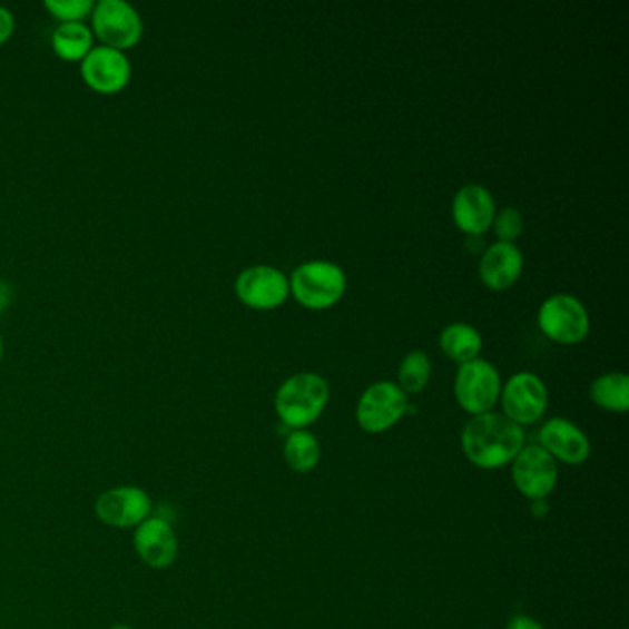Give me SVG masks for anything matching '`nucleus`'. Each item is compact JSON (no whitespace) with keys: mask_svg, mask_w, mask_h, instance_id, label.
Listing matches in <instances>:
<instances>
[{"mask_svg":"<svg viewBox=\"0 0 629 629\" xmlns=\"http://www.w3.org/2000/svg\"><path fill=\"white\" fill-rule=\"evenodd\" d=\"M539 327L560 344H580L589 334V314L580 299L569 294H556L539 308Z\"/></svg>","mask_w":629,"mask_h":629,"instance_id":"0eeeda50","label":"nucleus"},{"mask_svg":"<svg viewBox=\"0 0 629 629\" xmlns=\"http://www.w3.org/2000/svg\"><path fill=\"white\" fill-rule=\"evenodd\" d=\"M43 6L61 22H83L95 8L91 0H45Z\"/></svg>","mask_w":629,"mask_h":629,"instance_id":"4be33fe9","label":"nucleus"},{"mask_svg":"<svg viewBox=\"0 0 629 629\" xmlns=\"http://www.w3.org/2000/svg\"><path fill=\"white\" fill-rule=\"evenodd\" d=\"M91 17L92 30L102 43L122 52L139 43L145 32L139 11L126 0H98Z\"/></svg>","mask_w":629,"mask_h":629,"instance_id":"39448f33","label":"nucleus"},{"mask_svg":"<svg viewBox=\"0 0 629 629\" xmlns=\"http://www.w3.org/2000/svg\"><path fill=\"white\" fill-rule=\"evenodd\" d=\"M462 451L480 469H501L524 446V431L504 414L473 415L462 431Z\"/></svg>","mask_w":629,"mask_h":629,"instance_id":"f257e3e1","label":"nucleus"},{"mask_svg":"<svg viewBox=\"0 0 629 629\" xmlns=\"http://www.w3.org/2000/svg\"><path fill=\"white\" fill-rule=\"evenodd\" d=\"M291 291L303 307L322 311L333 307L344 296V269L338 264L328 261H308L294 269L292 274Z\"/></svg>","mask_w":629,"mask_h":629,"instance_id":"7ed1b4c3","label":"nucleus"},{"mask_svg":"<svg viewBox=\"0 0 629 629\" xmlns=\"http://www.w3.org/2000/svg\"><path fill=\"white\" fill-rule=\"evenodd\" d=\"M502 382L497 367L482 358L465 362L458 370L454 395L468 414L493 412L501 399Z\"/></svg>","mask_w":629,"mask_h":629,"instance_id":"20e7f679","label":"nucleus"},{"mask_svg":"<svg viewBox=\"0 0 629 629\" xmlns=\"http://www.w3.org/2000/svg\"><path fill=\"white\" fill-rule=\"evenodd\" d=\"M134 547L150 569H168L178 558V535L161 517H148L135 528Z\"/></svg>","mask_w":629,"mask_h":629,"instance_id":"ddd939ff","label":"nucleus"},{"mask_svg":"<svg viewBox=\"0 0 629 629\" xmlns=\"http://www.w3.org/2000/svg\"><path fill=\"white\" fill-rule=\"evenodd\" d=\"M328 403V384L317 373H297L275 393V412L288 429L303 431L313 425Z\"/></svg>","mask_w":629,"mask_h":629,"instance_id":"f03ea898","label":"nucleus"},{"mask_svg":"<svg viewBox=\"0 0 629 629\" xmlns=\"http://www.w3.org/2000/svg\"><path fill=\"white\" fill-rule=\"evenodd\" d=\"M322 458V445L307 429L294 431L285 441L286 465L296 473H311Z\"/></svg>","mask_w":629,"mask_h":629,"instance_id":"6ab92c4d","label":"nucleus"},{"mask_svg":"<svg viewBox=\"0 0 629 629\" xmlns=\"http://www.w3.org/2000/svg\"><path fill=\"white\" fill-rule=\"evenodd\" d=\"M109 629H134V628H129V626L126 625H117V626H111V628Z\"/></svg>","mask_w":629,"mask_h":629,"instance_id":"cd10ccee","label":"nucleus"},{"mask_svg":"<svg viewBox=\"0 0 629 629\" xmlns=\"http://www.w3.org/2000/svg\"><path fill=\"white\" fill-rule=\"evenodd\" d=\"M558 462L543 446H522L511 462L513 484L522 497L530 501H543L558 484Z\"/></svg>","mask_w":629,"mask_h":629,"instance_id":"6e6552de","label":"nucleus"},{"mask_svg":"<svg viewBox=\"0 0 629 629\" xmlns=\"http://www.w3.org/2000/svg\"><path fill=\"white\" fill-rule=\"evenodd\" d=\"M440 345L451 361L462 366L465 362L479 358L480 351H482V336L468 323H452L443 328Z\"/></svg>","mask_w":629,"mask_h":629,"instance_id":"f3484780","label":"nucleus"},{"mask_svg":"<svg viewBox=\"0 0 629 629\" xmlns=\"http://www.w3.org/2000/svg\"><path fill=\"white\" fill-rule=\"evenodd\" d=\"M502 409L515 425H533L543 417L549 404L544 382L533 373L521 372L505 382L501 390Z\"/></svg>","mask_w":629,"mask_h":629,"instance_id":"1a4fd4ad","label":"nucleus"},{"mask_svg":"<svg viewBox=\"0 0 629 629\" xmlns=\"http://www.w3.org/2000/svg\"><path fill=\"white\" fill-rule=\"evenodd\" d=\"M2 353H4V342H2V336H0V361H2Z\"/></svg>","mask_w":629,"mask_h":629,"instance_id":"bb28decb","label":"nucleus"},{"mask_svg":"<svg viewBox=\"0 0 629 629\" xmlns=\"http://www.w3.org/2000/svg\"><path fill=\"white\" fill-rule=\"evenodd\" d=\"M592 403L609 412L625 414L629 409V379L625 373H608L591 384Z\"/></svg>","mask_w":629,"mask_h":629,"instance_id":"aec40b11","label":"nucleus"},{"mask_svg":"<svg viewBox=\"0 0 629 629\" xmlns=\"http://www.w3.org/2000/svg\"><path fill=\"white\" fill-rule=\"evenodd\" d=\"M11 302V286L6 281H0V313L4 311Z\"/></svg>","mask_w":629,"mask_h":629,"instance_id":"a878e982","label":"nucleus"},{"mask_svg":"<svg viewBox=\"0 0 629 629\" xmlns=\"http://www.w3.org/2000/svg\"><path fill=\"white\" fill-rule=\"evenodd\" d=\"M16 30V17L6 6H0V45L6 43Z\"/></svg>","mask_w":629,"mask_h":629,"instance_id":"b1692460","label":"nucleus"},{"mask_svg":"<svg viewBox=\"0 0 629 629\" xmlns=\"http://www.w3.org/2000/svg\"><path fill=\"white\" fill-rule=\"evenodd\" d=\"M539 446H543L556 462L569 465H580L591 456V443L586 432L563 417H554L541 426Z\"/></svg>","mask_w":629,"mask_h":629,"instance_id":"4468645a","label":"nucleus"},{"mask_svg":"<svg viewBox=\"0 0 629 629\" xmlns=\"http://www.w3.org/2000/svg\"><path fill=\"white\" fill-rule=\"evenodd\" d=\"M456 226L469 235H482L495 220V199L482 185H465L452 202Z\"/></svg>","mask_w":629,"mask_h":629,"instance_id":"2eb2a0df","label":"nucleus"},{"mask_svg":"<svg viewBox=\"0 0 629 629\" xmlns=\"http://www.w3.org/2000/svg\"><path fill=\"white\" fill-rule=\"evenodd\" d=\"M92 47V30L86 22H61L52 32V49L61 60L81 61Z\"/></svg>","mask_w":629,"mask_h":629,"instance_id":"a211bd4d","label":"nucleus"},{"mask_svg":"<svg viewBox=\"0 0 629 629\" xmlns=\"http://www.w3.org/2000/svg\"><path fill=\"white\" fill-rule=\"evenodd\" d=\"M522 253L515 244L495 243L480 258V279L491 291H505L521 277Z\"/></svg>","mask_w":629,"mask_h":629,"instance_id":"dca6fc26","label":"nucleus"},{"mask_svg":"<svg viewBox=\"0 0 629 629\" xmlns=\"http://www.w3.org/2000/svg\"><path fill=\"white\" fill-rule=\"evenodd\" d=\"M505 629H544V626L538 620L532 619V617H527V615H517L513 619L508 622V628Z\"/></svg>","mask_w":629,"mask_h":629,"instance_id":"393cba45","label":"nucleus"},{"mask_svg":"<svg viewBox=\"0 0 629 629\" xmlns=\"http://www.w3.org/2000/svg\"><path fill=\"white\" fill-rule=\"evenodd\" d=\"M81 78L87 86L102 95L120 92L131 78V63L122 50L108 45H97L81 60Z\"/></svg>","mask_w":629,"mask_h":629,"instance_id":"9b49d317","label":"nucleus"},{"mask_svg":"<svg viewBox=\"0 0 629 629\" xmlns=\"http://www.w3.org/2000/svg\"><path fill=\"white\" fill-rule=\"evenodd\" d=\"M95 511L106 527L128 530L145 522L151 513V499L142 488L119 485L98 497Z\"/></svg>","mask_w":629,"mask_h":629,"instance_id":"9d476101","label":"nucleus"},{"mask_svg":"<svg viewBox=\"0 0 629 629\" xmlns=\"http://www.w3.org/2000/svg\"><path fill=\"white\" fill-rule=\"evenodd\" d=\"M238 299L252 308L268 311L286 302L291 285L285 274L272 266H249L235 281Z\"/></svg>","mask_w":629,"mask_h":629,"instance_id":"f8f14e48","label":"nucleus"},{"mask_svg":"<svg viewBox=\"0 0 629 629\" xmlns=\"http://www.w3.org/2000/svg\"><path fill=\"white\" fill-rule=\"evenodd\" d=\"M409 410L406 393L393 382H375L362 393L356 406V421L362 431L381 434L397 425Z\"/></svg>","mask_w":629,"mask_h":629,"instance_id":"423d86ee","label":"nucleus"},{"mask_svg":"<svg viewBox=\"0 0 629 629\" xmlns=\"http://www.w3.org/2000/svg\"><path fill=\"white\" fill-rule=\"evenodd\" d=\"M431 358L425 351H410L399 367V384L404 393H420L431 379Z\"/></svg>","mask_w":629,"mask_h":629,"instance_id":"412c9836","label":"nucleus"},{"mask_svg":"<svg viewBox=\"0 0 629 629\" xmlns=\"http://www.w3.org/2000/svg\"><path fill=\"white\" fill-rule=\"evenodd\" d=\"M497 237L501 238V243L513 244V240L521 237L522 233V215L521 210L515 207H505L493 220Z\"/></svg>","mask_w":629,"mask_h":629,"instance_id":"5701e85b","label":"nucleus"}]
</instances>
